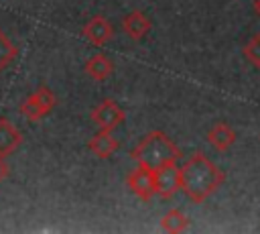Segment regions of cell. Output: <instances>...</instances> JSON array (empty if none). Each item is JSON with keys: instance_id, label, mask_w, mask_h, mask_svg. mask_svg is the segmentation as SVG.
Masks as SVG:
<instances>
[{"instance_id": "obj_14", "label": "cell", "mask_w": 260, "mask_h": 234, "mask_svg": "<svg viewBox=\"0 0 260 234\" xmlns=\"http://www.w3.org/2000/svg\"><path fill=\"white\" fill-rule=\"evenodd\" d=\"M16 57V47L14 43L0 31V71H4Z\"/></svg>"}, {"instance_id": "obj_7", "label": "cell", "mask_w": 260, "mask_h": 234, "mask_svg": "<svg viewBox=\"0 0 260 234\" xmlns=\"http://www.w3.org/2000/svg\"><path fill=\"white\" fill-rule=\"evenodd\" d=\"M83 37L93 45V47H104L112 37H114V26H112V22L106 18V16H102V14H98V16H93V18H89L87 22H85V26H83Z\"/></svg>"}, {"instance_id": "obj_16", "label": "cell", "mask_w": 260, "mask_h": 234, "mask_svg": "<svg viewBox=\"0 0 260 234\" xmlns=\"http://www.w3.org/2000/svg\"><path fill=\"white\" fill-rule=\"evenodd\" d=\"M6 175H8V165H6L4 157H0V181H2Z\"/></svg>"}, {"instance_id": "obj_3", "label": "cell", "mask_w": 260, "mask_h": 234, "mask_svg": "<svg viewBox=\"0 0 260 234\" xmlns=\"http://www.w3.org/2000/svg\"><path fill=\"white\" fill-rule=\"evenodd\" d=\"M55 104H57L55 94H53L49 87L41 85V87H37V90L20 104V114H22L26 120L37 122V120L45 118L47 114H51V110L55 108Z\"/></svg>"}, {"instance_id": "obj_2", "label": "cell", "mask_w": 260, "mask_h": 234, "mask_svg": "<svg viewBox=\"0 0 260 234\" xmlns=\"http://www.w3.org/2000/svg\"><path fill=\"white\" fill-rule=\"evenodd\" d=\"M179 155H181L179 147L162 130L148 132L146 136L140 138V142L132 151V159L140 167H146L150 171H154V169H158V167H162L167 163L177 161Z\"/></svg>"}, {"instance_id": "obj_6", "label": "cell", "mask_w": 260, "mask_h": 234, "mask_svg": "<svg viewBox=\"0 0 260 234\" xmlns=\"http://www.w3.org/2000/svg\"><path fill=\"white\" fill-rule=\"evenodd\" d=\"M126 185H128V189H130L134 195H138L140 199L148 201V199L156 193V185H154V171H150V169H146V167H140V165H138V169H134V171L128 175Z\"/></svg>"}, {"instance_id": "obj_17", "label": "cell", "mask_w": 260, "mask_h": 234, "mask_svg": "<svg viewBox=\"0 0 260 234\" xmlns=\"http://www.w3.org/2000/svg\"><path fill=\"white\" fill-rule=\"evenodd\" d=\"M254 12L260 16V0H254Z\"/></svg>"}, {"instance_id": "obj_9", "label": "cell", "mask_w": 260, "mask_h": 234, "mask_svg": "<svg viewBox=\"0 0 260 234\" xmlns=\"http://www.w3.org/2000/svg\"><path fill=\"white\" fill-rule=\"evenodd\" d=\"M207 142L217 151H228L236 142V130L225 122H217V124H213L209 128Z\"/></svg>"}, {"instance_id": "obj_13", "label": "cell", "mask_w": 260, "mask_h": 234, "mask_svg": "<svg viewBox=\"0 0 260 234\" xmlns=\"http://www.w3.org/2000/svg\"><path fill=\"white\" fill-rule=\"evenodd\" d=\"M160 228L165 232H171V234H179V232H185L189 228V218L181 212V210H169L162 220H160Z\"/></svg>"}, {"instance_id": "obj_10", "label": "cell", "mask_w": 260, "mask_h": 234, "mask_svg": "<svg viewBox=\"0 0 260 234\" xmlns=\"http://www.w3.org/2000/svg\"><path fill=\"white\" fill-rule=\"evenodd\" d=\"M87 149H89L95 157L108 159V157H112V155L118 151V140L112 136L110 130H100L98 134H93V136L89 138Z\"/></svg>"}, {"instance_id": "obj_5", "label": "cell", "mask_w": 260, "mask_h": 234, "mask_svg": "<svg viewBox=\"0 0 260 234\" xmlns=\"http://www.w3.org/2000/svg\"><path fill=\"white\" fill-rule=\"evenodd\" d=\"M124 118H126L124 110L114 100H104L91 110V122L100 130H114L124 122Z\"/></svg>"}, {"instance_id": "obj_8", "label": "cell", "mask_w": 260, "mask_h": 234, "mask_svg": "<svg viewBox=\"0 0 260 234\" xmlns=\"http://www.w3.org/2000/svg\"><path fill=\"white\" fill-rule=\"evenodd\" d=\"M122 28H124V33H126L130 39L140 41V39H144V37L148 35V31H150V20H148L140 10H132V12H128V14L122 18Z\"/></svg>"}, {"instance_id": "obj_1", "label": "cell", "mask_w": 260, "mask_h": 234, "mask_svg": "<svg viewBox=\"0 0 260 234\" xmlns=\"http://www.w3.org/2000/svg\"><path fill=\"white\" fill-rule=\"evenodd\" d=\"M225 173L203 153L191 155L181 167V189L195 203H203L223 183Z\"/></svg>"}, {"instance_id": "obj_12", "label": "cell", "mask_w": 260, "mask_h": 234, "mask_svg": "<svg viewBox=\"0 0 260 234\" xmlns=\"http://www.w3.org/2000/svg\"><path fill=\"white\" fill-rule=\"evenodd\" d=\"M83 69H85V73H87L91 79L104 81V79H108V77L112 75L114 65H112V61H110L104 53H98V55H91V57L85 61Z\"/></svg>"}, {"instance_id": "obj_15", "label": "cell", "mask_w": 260, "mask_h": 234, "mask_svg": "<svg viewBox=\"0 0 260 234\" xmlns=\"http://www.w3.org/2000/svg\"><path fill=\"white\" fill-rule=\"evenodd\" d=\"M244 57H246L254 67H260V33L252 35L250 41L244 45Z\"/></svg>"}, {"instance_id": "obj_11", "label": "cell", "mask_w": 260, "mask_h": 234, "mask_svg": "<svg viewBox=\"0 0 260 234\" xmlns=\"http://www.w3.org/2000/svg\"><path fill=\"white\" fill-rule=\"evenodd\" d=\"M20 140H22L20 130L6 118H0V157L10 155L20 144Z\"/></svg>"}, {"instance_id": "obj_4", "label": "cell", "mask_w": 260, "mask_h": 234, "mask_svg": "<svg viewBox=\"0 0 260 234\" xmlns=\"http://www.w3.org/2000/svg\"><path fill=\"white\" fill-rule=\"evenodd\" d=\"M154 185L162 199H171L181 189V167H177V161L154 169Z\"/></svg>"}]
</instances>
